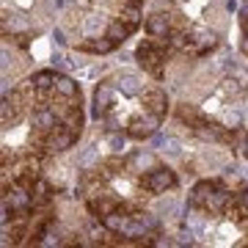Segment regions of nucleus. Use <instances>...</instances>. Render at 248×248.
Segmentation results:
<instances>
[{
    "label": "nucleus",
    "mask_w": 248,
    "mask_h": 248,
    "mask_svg": "<svg viewBox=\"0 0 248 248\" xmlns=\"http://www.w3.org/2000/svg\"><path fill=\"white\" fill-rule=\"evenodd\" d=\"M33 127L39 133H53L58 127V113L53 108H36L33 110Z\"/></svg>",
    "instance_id": "8"
},
{
    "label": "nucleus",
    "mask_w": 248,
    "mask_h": 248,
    "mask_svg": "<svg viewBox=\"0 0 248 248\" xmlns=\"http://www.w3.org/2000/svg\"><path fill=\"white\" fill-rule=\"evenodd\" d=\"M166 55H169V39H146L138 50L135 58L152 78H166Z\"/></svg>",
    "instance_id": "1"
},
{
    "label": "nucleus",
    "mask_w": 248,
    "mask_h": 248,
    "mask_svg": "<svg viewBox=\"0 0 248 248\" xmlns=\"http://www.w3.org/2000/svg\"><path fill=\"white\" fill-rule=\"evenodd\" d=\"M240 204H243V210H248V187L240 190Z\"/></svg>",
    "instance_id": "25"
},
{
    "label": "nucleus",
    "mask_w": 248,
    "mask_h": 248,
    "mask_svg": "<svg viewBox=\"0 0 248 248\" xmlns=\"http://www.w3.org/2000/svg\"><path fill=\"white\" fill-rule=\"evenodd\" d=\"M155 149L163 152L166 157H179L182 155V143L174 135H155Z\"/></svg>",
    "instance_id": "10"
},
{
    "label": "nucleus",
    "mask_w": 248,
    "mask_h": 248,
    "mask_svg": "<svg viewBox=\"0 0 248 248\" xmlns=\"http://www.w3.org/2000/svg\"><path fill=\"white\" fill-rule=\"evenodd\" d=\"M55 42H58V45H63V42H66V39H63V31H55Z\"/></svg>",
    "instance_id": "26"
},
{
    "label": "nucleus",
    "mask_w": 248,
    "mask_h": 248,
    "mask_svg": "<svg viewBox=\"0 0 248 248\" xmlns=\"http://www.w3.org/2000/svg\"><path fill=\"white\" fill-rule=\"evenodd\" d=\"M108 146H110L113 152H122L124 149V135L119 133V130H113V133L108 135Z\"/></svg>",
    "instance_id": "22"
},
{
    "label": "nucleus",
    "mask_w": 248,
    "mask_h": 248,
    "mask_svg": "<svg viewBox=\"0 0 248 248\" xmlns=\"http://www.w3.org/2000/svg\"><path fill=\"white\" fill-rule=\"evenodd\" d=\"M243 152H246V157H248V138H246V143H243Z\"/></svg>",
    "instance_id": "27"
},
{
    "label": "nucleus",
    "mask_w": 248,
    "mask_h": 248,
    "mask_svg": "<svg viewBox=\"0 0 248 248\" xmlns=\"http://www.w3.org/2000/svg\"><path fill=\"white\" fill-rule=\"evenodd\" d=\"M122 19L135 31V28L141 25V6H124V9H122Z\"/></svg>",
    "instance_id": "19"
},
{
    "label": "nucleus",
    "mask_w": 248,
    "mask_h": 248,
    "mask_svg": "<svg viewBox=\"0 0 248 248\" xmlns=\"http://www.w3.org/2000/svg\"><path fill=\"white\" fill-rule=\"evenodd\" d=\"M113 108V86L110 83H102L97 91H94V119H105Z\"/></svg>",
    "instance_id": "5"
},
{
    "label": "nucleus",
    "mask_w": 248,
    "mask_h": 248,
    "mask_svg": "<svg viewBox=\"0 0 248 248\" xmlns=\"http://www.w3.org/2000/svg\"><path fill=\"white\" fill-rule=\"evenodd\" d=\"M243 113H246V122H248V102H246V110H243Z\"/></svg>",
    "instance_id": "28"
},
{
    "label": "nucleus",
    "mask_w": 248,
    "mask_h": 248,
    "mask_svg": "<svg viewBox=\"0 0 248 248\" xmlns=\"http://www.w3.org/2000/svg\"><path fill=\"white\" fill-rule=\"evenodd\" d=\"M177 119H179V122H187V127H199V124H202L199 110H196L193 105H185V102L177 108Z\"/></svg>",
    "instance_id": "17"
},
{
    "label": "nucleus",
    "mask_w": 248,
    "mask_h": 248,
    "mask_svg": "<svg viewBox=\"0 0 248 248\" xmlns=\"http://www.w3.org/2000/svg\"><path fill=\"white\" fill-rule=\"evenodd\" d=\"M207 89H213V72L202 69L193 78V91H196V94H207Z\"/></svg>",
    "instance_id": "18"
},
{
    "label": "nucleus",
    "mask_w": 248,
    "mask_h": 248,
    "mask_svg": "<svg viewBox=\"0 0 248 248\" xmlns=\"http://www.w3.org/2000/svg\"><path fill=\"white\" fill-rule=\"evenodd\" d=\"M174 185H177L174 171L163 169V166H155V169L146 171V177H143V187L152 190V193H166V190H171Z\"/></svg>",
    "instance_id": "3"
},
{
    "label": "nucleus",
    "mask_w": 248,
    "mask_h": 248,
    "mask_svg": "<svg viewBox=\"0 0 248 248\" xmlns=\"http://www.w3.org/2000/svg\"><path fill=\"white\" fill-rule=\"evenodd\" d=\"M202 166L210 171H218V169H226L229 166V157L223 155L221 149H210V152H202Z\"/></svg>",
    "instance_id": "12"
},
{
    "label": "nucleus",
    "mask_w": 248,
    "mask_h": 248,
    "mask_svg": "<svg viewBox=\"0 0 248 248\" xmlns=\"http://www.w3.org/2000/svg\"><path fill=\"white\" fill-rule=\"evenodd\" d=\"M102 25H105V19H102V14H97V17H91L89 22H86V31H89V33L94 36V33H97V31H99Z\"/></svg>",
    "instance_id": "24"
},
{
    "label": "nucleus",
    "mask_w": 248,
    "mask_h": 248,
    "mask_svg": "<svg viewBox=\"0 0 248 248\" xmlns=\"http://www.w3.org/2000/svg\"><path fill=\"white\" fill-rule=\"evenodd\" d=\"M187 75H190V61H185V58L174 61V66L166 69V78L171 80V86H182V83H187Z\"/></svg>",
    "instance_id": "11"
},
{
    "label": "nucleus",
    "mask_w": 248,
    "mask_h": 248,
    "mask_svg": "<svg viewBox=\"0 0 248 248\" xmlns=\"http://www.w3.org/2000/svg\"><path fill=\"white\" fill-rule=\"evenodd\" d=\"M246 9H248V0H246Z\"/></svg>",
    "instance_id": "29"
},
{
    "label": "nucleus",
    "mask_w": 248,
    "mask_h": 248,
    "mask_svg": "<svg viewBox=\"0 0 248 248\" xmlns=\"http://www.w3.org/2000/svg\"><path fill=\"white\" fill-rule=\"evenodd\" d=\"M157 127H160V116L146 110V116H135V119H130V124H127V135H130V138H135V141L155 138Z\"/></svg>",
    "instance_id": "2"
},
{
    "label": "nucleus",
    "mask_w": 248,
    "mask_h": 248,
    "mask_svg": "<svg viewBox=\"0 0 248 248\" xmlns=\"http://www.w3.org/2000/svg\"><path fill=\"white\" fill-rule=\"evenodd\" d=\"M157 210H160V215H163V218H174V215H177V210H179V204L174 202V199H160Z\"/></svg>",
    "instance_id": "21"
},
{
    "label": "nucleus",
    "mask_w": 248,
    "mask_h": 248,
    "mask_svg": "<svg viewBox=\"0 0 248 248\" xmlns=\"http://www.w3.org/2000/svg\"><path fill=\"white\" fill-rule=\"evenodd\" d=\"M143 108L149 110V113H157L163 119V113L169 110V99H166V91L163 89H149L143 94Z\"/></svg>",
    "instance_id": "7"
},
{
    "label": "nucleus",
    "mask_w": 248,
    "mask_h": 248,
    "mask_svg": "<svg viewBox=\"0 0 248 248\" xmlns=\"http://www.w3.org/2000/svg\"><path fill=\"white\" fill-rule=\"evenodd\" d=\"M116 42L110 39V36H105V39H97V36H91V39H86L83 45H80V50H86V53H97V55H105L110 53V50H116Z\"/></svg>",
    "instance_id": "9"
},
{
    "label": "nucleus",
    "mask_w": 248,
    "mask_h": 248,
    "mask_svg": "<svg viewBox=\"0 0 248 248\" xmlns=\"http://www.w3.org/2000/svg\"><path fill=\"white\" fill-rule=\"evenodd\" d=\"M174 22H177V19L171 17L169 11H155V14L146 19V33L155 36V39H171Z\"/></svg>",
    "instance_id": "4"
},
{
    "label": "nucleus",
    "mask_w": 248,
    "mask_h": 248,
    "mask_svg": "<svg viewBox=\"0 0 248 248\" xmlns=\"http://www.w3.org/2000/svg\"><path fill=\"white\" fill-rule=\"evenodd\" d=\"M33 86H36V94H39V97H45L50 89H55V75L50 69L36 72V75H33Z\"/></svg>",
    "instance_id": "14"
},
{
    "label": "nucleus",
    "mask_w": 248,
    "mask_h": 248,
    "mask_svg": "<svg viewBox=\"0 0 248 248\" xmlns=\"http://www.w3.org/2000/svg\"><path fill=\"white\" fill-rule=\"evenodd\" d=\"M116 89H122L124 94H141L143 91V78L138 72H119L113 78Z\"/></svg>",
    "instance_id": "6"
},
{
    "label": "nucleus",
    "mask_w": 248,
    "mask_h": 248,
    "mask_svg": "<svg viewBox=\"0 0 248 248\" xmlns=\"http://www.w3.org/2000/svg\"><path fill=\"white\" fill-rule=\"evenodd\" d=\"M94 160H97V149H94V146H86V149L80 152V166H91V163H94Z\"/></svg>",
    "instance_id": "23"
},
{
    "label": "nucleus",
    "mask_w": 248,
    "mask_h": 248,
    "mask_svg": "<svg viewBox=\"0 0 248 248\" xmlns=\"http://www.w3.org/2000/svg\"><path fill=\"white\" fill-rule=\"evenodd\" d=\"M130 33H133V28L127 25V22H124L122 17H119V19H113V22L108 25V36L113 39L116 45H122V42H124V39H127Z\"/></svg>",
    "instance_id": "15"
},
{
    "label": "nucleus",
    "mask_w": 248,
    "mask_h": 248,
    "mask_svg": "<svg viewBox=\"0 0 248 248\" xmlns=\"http://www.w3.org/2000/svg\"><path fill=\"white\" fill-rule=\"evenodd\" d=\"M155 166L157 163H155V157H152L149 152H135L133 160H130V169L133 171H152Z\"/></svg>",
    "instance_id": "16"
},
{
    "label": "nucleus",
    "mask_w": 248,
    "mask_h": 248,
    "mask_svg": "<svg viewBox=\"0 0 248 248\" xmlns=\"http://www.w3.org/2000/svg\"><path fill=\"white\" fill-rule=\"evenodd\" d=\"M55 94H61V97H69V99H75V97H80V89H78V83L72 78H66V75H61V78H55Z\"/></svg>",
    "instance_id": "13"
},
{
    "label": "nucleus",
    "mask_w": 248,
    "mask_h": 248,
    "mask_svg": "<svg viewBox=\"0 0 248 248\" xmlns=\"http://www.w3.org/2000/svg\"><path fill=\"white\" fill-rule=\"evenodd\" d=\"M31 193H33V207L50 202V185H47V182H42V179H36V187L31 190Z\"/></svg>",
    "instance_id": "20"
}]
</instances>
